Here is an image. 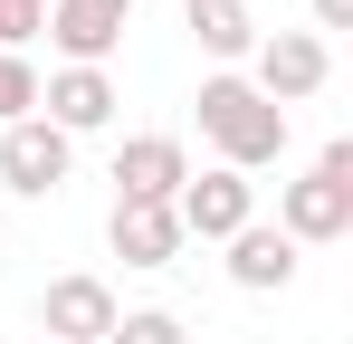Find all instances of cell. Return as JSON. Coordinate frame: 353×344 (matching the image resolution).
<instances>
[{"instance_id": "6da1fadb", "label": "cell", "mask_w": 353, "mask_h": 344, "mask_svg": "<svg viewBox=\"0 0 353 344\" xmlns=\"http://www.w3.org/2000/svg\"><path fill=\"white\" fill-rule=\"evenodd\" d=\"M191 115H201V134H210V153L230 172H258L287 153V115L268 106L239 67H220V77H201V96H191Z\"/></svg>"}, {"instance_id": "7a4b0ae2", "label": "cell", "mask_w": 353, "mask_h": 344, "mask_svg": "<svg viewBox=\"0 0 353 344\" xmlns=\"http://www.w3.org/2000/svg\"><path fill=\"white\" fill-rule=\"evenodd\" d=\"M277 229H287L296 249H325V239L353 229V144H325L315 172L277 191Z\"/></svg>"}, {"instance_id": "3957f363", "label": "cell", "mask_w": 353, "mask_h": 344, "mask_svg": "<svg viewBox=\"0 0 353 344\" xmlns=\"http://www.w3.org/2000/svg\"><path fill=\"white\" fill-rule=\"evenodd\" d=\"M248 57H258V77H248V86H258L277 115L305 106V96L334 77V48H325L315 29H258V48H248Z\"/></svg>"}, {"instance_id": "277c9868", "label": "cell", "mask_w": 353, "mask_h": 344, "mask_svg": "<svg viewBox=\"0 0 353 344\" xmlns=\"http://www.w3.org/2000/svg\"><path fill=\"white\" fill-rule=\"evenodd\" d=\"M172 220H181V239H239V229L258 220V191H248V172L210 163V172H191L172 191Z\"/></svg>"}, {"instance_id": "5b68a950", "label": "cell", "mask_w": 353, "mask_h": 344, "mask_svg": "<svg viewBox=\"0 0 353 344\" xmlns=\"http://www.w3.org/2000/svg\"><path fill=\"white\" fill-rule=\"evenodd\" d=\"M67 163H77V144H67L48 115H19V124H0V182H10V191L48 201V191L67 182Z\"/></svg>"}, {"instance_id": "8992f818", "label": "cell", "mask_w": 353, "mask_h": 344, "mask_svg": "<svg viewBox=\"0 0 353 344\" xmlns=\"http://www.w3.org/2000/svg\"><path fill=\"white\" fill-rule=\"evenodd\" d=\"M134 29V0H48V48L67 67H105Z\"/></svg>"}, {"instance_id": "52a82bcc", "label": "cell", "mask_w": 353, "mask_h": 344, "mask_svg": "<svg viewBox=\"0 0 353 344\" xmlns=\"http://www.w3.org/2000/svg\"><path fill=\"white\" fill-rule=\"evenodd\" d=\"M115 287L105 278H48V296H39V335L48 344H105L115 335Z\"/></svg>"}, {"instance_id": "ba28073f", "label": "cell", "mask_w": 353, "mask_h": 344, "mask_svg": "<svg viewBox=\"0 0 353 344\" xmlns=\"http://www.w3.org/2000/svg\"><path fill=\"white\" fill-rule=\"evenodd\" d=\"M39 115L77 144V134H96V124L115 115V77H105V67H58V77L39 86Z\"/></svg>"}, {"instance_id": "9c48e42d", "label": "cell", "mask_w": 353, "mask_h": 344, "mask_svg": "<svg viewBox=\"0 0 353 344\" xmlns=\"http://www.w3.org/2000/svg\"><path fill=\"white\" fill-rule=\"evenodd\" d=\"M181 182H191V153L172 134H134L115 153V201H172Z\"/></svg>"}, {"instance_id": "30bf717a", "label": "cell", "mask_w": 353, "mask_h": 344, "mask_svg": "<svg viewBox=\"0 0 353 344\" xmlns=\"http://www.w3.org/2000/svg\"><path fill=\"white\" fill-rule=\"evenodd\" d=\"M105 239H115L124 268H172V258H181V220H172V201H115Z\"/></svg>"}, {"instance_id": "8fae6325", "label": "cell", "mask_w": 353, "mask_h": 344, "mask_svg": "<svg viewBox=\"0 0 353 344\" xmlns=\"http://www.w3.org/2000/svg\"><path fill=\"white\" fill-rule=\"evenodd\" d=\"M230 249V278L248 287V296H277V287H296V239L277 220H248L239 239H220Z\"/></svg>"}, {"instance_id": "7c38bea8", "label": "cell", "mask_w": 353, "mask_h": 344, "mask_svg": "<svg viewBox=\"0 0 353 344\" xmlns=\"http://www.w3.org/2000/svg\"><path fill=\"white\" fill-rule=\"evenodd\" d=\"M191 10V39L210 57H248L258 48V19H248V0H181Z\"/></svg>"}, {"instance_id": "4fadbf2b", "label": "cell", "mask_w": 353, "mask_h": 344, "mask_svg": "<svg viewBox=\"0 0 353 344\" xmlns=\"http://www.w3.org/2000/svg\"><path fill=\"white\" fill-rule=\"evenodd\" d=\"M105 344H191V335H181L172 306H134V316H115V335H105Z\"/></svg>"}, {"instance_id": "5bb4252c", "label": "cell", "mask_w": 353, "mask_h": 344, "mask_svg": "<svg viewBox=\"0 0 353 344\" xmlns=\"http://www.w3.org/2000/svg\"><path fill=\"white\" fill-rule=\"evenodd\" d=\"M19 115H39V67L0 48V124H19Z\"/></svg>"}, {"instance_id": "9a60e30c", "label": "cell", "mask_w": 353, "mask_h": 344, "mask_svg": "<svg viewBox=\"0 0 353 344\" xmlns=\"http://www.w3.org/2000/svg\"><path fill=\"white\" fill-rule=\"evenodd\" d=\"M39 29H48V0H0V48H10V57H29Z\"/></svg>"}, {"instance_id": "2e32d148", "label": "cell", "mask_w": 353, "mask_h": 344, "mask_svg": "<svg viewBox=\"0 0 353 344\" xmlns=\"http://www.w3.org/2000/svg\"><path fill=\"white\" fill-rule=\"evenodd\" d=\"M315 29H353V0H315Z\"/></svg>"}]
</instances>
